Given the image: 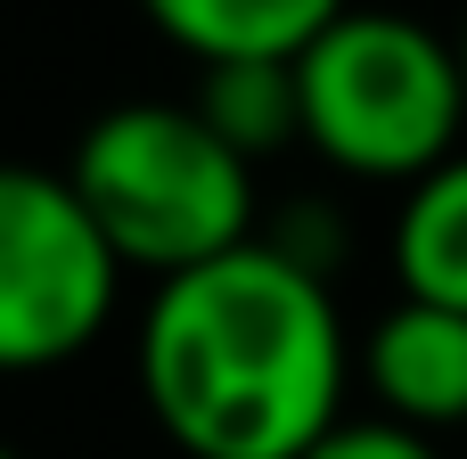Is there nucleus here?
Masks as SVG:
<instances>
[{"label":"nucleus","mask_w":467,"mask_h":459,"mask_svg":"<svg viewBox=\"0 0 467 459\" xmlns=\"http://www.w3.org/2000/svg\"><path fill=\"white\" fill-rule=\"evenodd\" d=\"M140 402L181 459H304L353 386V337L328 271L254 238L156 279L131 337Z\"/></svg>","instance_id":"obj_1"},{"label":"nucleus","mask_w":467,"mask_h":459,"mask_svg":"<svg viewBox=\"0 0 467 459\" xmlns=\"http://www.w3.org/2000/svg\"><path fill=\"white\" fill-rule=\"evenodd\" d=\"M66 181L82 189L123 271L181 279L197 263L254 246V156H238L197 107L172 99L107 107L82 131Z\"/></svg>","instance_id":"obj_2"},{"label":"nucleus","mask_w":467,"mask_h":459,"mask_svg":"<svg viewBox=\"0 0 467 459\" xmlns=\"http://www.w3.org/2000/svg\"><path fill=\"white\" fill-rule=\"evenodd\" d=\"M304 140L345 181L419 189L435 164L467 148V74L460 41L402 8H345L304 57Z\"/></svg>","instance_id":"obj_3"},{"label":"nucleus","mask_w":467,"mask_h":459,"mask_svg":"<svg viewBox=\"0 0 467 459\" xmlns=\"http://www.w3.org/2000/svg\"><path fill=\"white\" fill-rule=\"evenodd\" d=\"M123 263L82 189L0 156V378H41L90 353L115 320Z\"/></svg>","instance_id":"obj_4"},{"label":"nucleus","mask_w":467,"mask_h":459,"mask_svg":"<svg viewBox=\"0 0 467 459\" xmlns=\"http://www.w3.org/2000/svg\"><path fill=\"white\" fill-rule=\"evenodd\" d=\"M353 370L378 394V419H402L419 435L467 427V312L451 304L394 296L378 312V329L361 337Z\"/></svg>","instance_id":"obj_5"},{"label":"nucleus","mask_w":467,"mask_h":459,"mask_svg":"<svg viewBox=\"0 0 467 459\" xmlns=\"http://www.w3.org/2000/svg\"><path fill=\"white\" fill-rule=\"evenodd\" d=\"M345 8L353 0H140V16L197 66H254V57L296 66Z\"/></svg>","instance_id":"obj_6"},{"label":"nucleus","mask_w":467,"mask_h":459,"mask_svg":"<svg viewBox=\"0 0 467 459\" xmlns=\"http://www.w3.org/2000/svg\"><path fill=\"white\" fill-rule=\"evenodd\" d=\"M394 279L419 304L467 312V148L451 164H435L419 189H402V214H394Z\"/></svg>","instance_id":"obj_7"},{"label":"nucleus","mask_w":467,"mask_h":459,"mask_svg":"<svg viewBox=\"0 0 467 459\" xmlns=\"http://www.w3.org/2000/svg\"><path fill=\"white\" fill-rule=\"evenodd\" d=\"M238 156H271L287 140H304V90H296V66L279 57H254V66H205L197 99H189Z\"/></svg>","instance_id":"obj_8"},{"label":"nucleus","mask_w":467,"mask_h":459,"mask_svg":"<svg viewBox=\"0 0 467 459\" xmlns=\"http://www.w3.org/2000/svg\"><path fill=\"white\" fill-rule=\"evenodd\" d=\"M304 459H443V443L402 419H337Z\"/></svg>","instance_id":"obj_9"},{"label":"nucleus","mask_w":467,"mask_h":459,"mask_svg":"<svg viewBox=\"0 0 467 459\" xmlns=\"http://www.w3.org/2000/svg\"><path fill=\"white\" fill-rule=\"evenodd\" d=\"M451 41H460V74H467V16H460V33H451Z\"/></svg>","instance_id":"obj_10"},{"label":"nucleus","mask_w":467,"mask_h":459,"mask_svg":"<svg viewBox=\"0 0 467 459\" xmlns=\"http://www.w3.org/2000/svg\"><path fill=\"white\" fill-rule=\"evenodd\" d=\"M0 459H25V452H8V443H0Z\"/></svg>","instance_id":"obj_11"}]
</instances>
